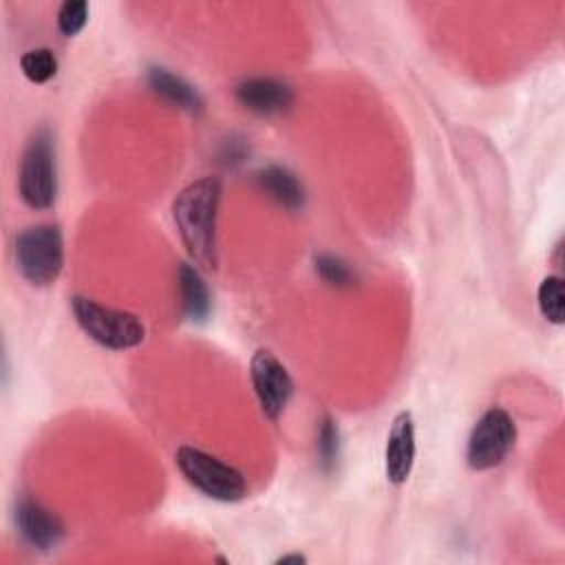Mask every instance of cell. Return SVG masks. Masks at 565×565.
Here are the masks:
<instances>
[{
    "mask_svg": "<svg viewBox=\"0 0 565 565\" xmlns=\"http://www.w3.org/2000/svg\"><path fill=\"white\" fill-rule=\"evenodd\" d=\"M179 294H181L183 313L194 322H203L210 313L212 302H210L207 285H205L196 265L181 263V267H179Z\"/></svg>",
    "mask_w": 565,
    "mask_h": 565,
    "instance_id": "13",
    "label": "cell"
},
{
    "mask_svg": "<svg viewBox=\"0 0 565 565\" xmlns=\"http://www.w3.org/2000/svg\"><path fill=\"white\" fill-rule=\"evenodd\" d=\"M278 565H285V563H307V558L302 556V554H285V556H280L278 561H276Z\"/></svg>",
    "mask_w": 565,
    "mask_h": 565,
    "instance_id": "19",
    "label": "cell"
},
{
    "mask_svg": "<svg viewBox=\"0 0 565 565\" xmlns=\"http://www.w3.org/2000/svg\"><path fill=\"white\" fill-rule=\"evenodd\" d=\"M249 377L263 415L278 419L294 397V380L285 364L269 349H258L249 360Z\"/></svg>",
    "mask_w": 565,
    "mask_h": 565,
    "instance_id": "7",
    "label": "cell"
},
{
    "mask_svg": "<svg viewBox=\"0 0 565 565\" xmlns=\"http://www.w3.org/2000/svg\"><path fill=\"white\" fill-rule=\"evenodd\" d=\"M22 75L33 84H44L57 73V57L51 49H31L20 57Z\"/></svg>",
    "mask_w": 565,
    "mask_h": 565,
    "instance_id": "16",
    "label": "cell"
},
{
    "mask_svg": "<svg viewBox=\"0 0 565 565\" xmlns=\"http://www.w3.org/2000/svg\"><path fill=\"white\" fill-rule=\"evenodd\" d=\"M516 441V424L508 411L494 406L486 411L472 426L466 448V461L472 470H490L499 466Z\"/></svg>",
    "mask_w": 565,
    "mask_h": 565,
    "instance_id": "6",
    "label": "cell"
},
{
    "mask_svg": "<svg viewBox=\"0 0 565 565\" xmlns=\"http://www.w3.org/2000/svg\"><path fill=\"white\" fill-rule=\"evenodd\" d=\"M15 525L20 536L35 550H51L62 541L64 527L60 523V519L46 510L44 505H40L38 501L22 497L15 505Z\"/></svg>",
    "mask_w": 565,
    "mask_h": 565,
    "instance_id": "9",
    "label": "cell"
},
{
    "mask_svg": "<svg viewBox=\"0 0 565 565\" xmlns=\"http://www.w3.org/2000/svg\"><path fill=\"white\" fill-rule=\"evenodd\" d=\"M18 190L24 205L31 210H49L57 196L55 137L42 126L24 146L18 172Z\"/></svg>",
    "mask_w": 565,
    "mask_h": 565,
    "instance_id": "3",
    "label": "cell"
},
{
    "mask_svg": "<svg viewBox=\"0 0 565 565\" xmlns=\"http://www.w3.org/2000/svg\"><path fill=\"white\" fill-rule=\"evenodd\" d=\"M316 450H318L320 468L324 472L335 470L338 459H340V428H338V422L333 417H329V415L320 422Z\"/></svg>",
    "mask_w": 565,
    "mask_h": 565,
    "instance_id": "15",
    "label": "cell"
},
{
    "mask_svg": "<svg viewBox=\"0 0 565 565\" xmlns=\"http://www.w3.org/2000/svg\"><path fill=\"white\" fill-rule=\"evenodd\" d=\"M223 183L218 177H203L185 185L172 201V218L181 243L199 269L214 271L218 265L216 218Z\"/></svg>",
    "mask_w": 565,
    "mask_h": 565,
    "instance_id": "1",
    "label": "cell"
},
{
    "mask_svg": "<svg viewBox=\"0 0 565 565\" xmlns=\"http://www.w3.org/2000/svg\"><path fill=\"white\" fill-rule=\"evenodd\" d=\"M15 267L33 287H49L64 267V238L57 223H40L18 234Z\"/></svg>",
    "mask_w": 565,
    "mask_h": 565,
    "instance_id": "4",
    "label": "cell"
},
{
    "mask_svg": "<svg viewBox=\"0 0 565 565\" xmlns=\"http://www.w3.org/2000/svg\"><path fill=\"white\" fill-rule=\"evenodd\" d=\"M88 22V2L84 0H66L57 11V29L62 35H77Z\"/></svg>",
    "mask_w": 565,
    "mask_h": 565,
    "instance_id": "18",
    "label": "cell"
},
{
    "mask_svg": "<svg viewBox=\"0 0 565 565\" xmlns=\"http://www.w3.org/2000/svg\"><path fill=\"white\" fill-rule=\"evenodd\" d=\"M148 84L150 88L163 97L168 104L188 110V113H201L203 110V99L199 90L188 84L183 77L170 73L163 66H150L148 68Z\"/></svg>",
    "mask_w": 565,
    "mask_h": 565,
    "instance_id": "11",
    "label": "cell"
},
{
    "mask_svg": "<svg viewBox=\"0 0 565 565\" xmlns=\"http://www.w3.org/2000/svg\"><path fill=\"white\" fill-rule=\"evenodd\" d=\"M539 309L543 313L545 320H550L552 324H561L563 322V313H565V291H563V278L561 276H547L541 280L539 285Z\"/></svg>",
    "mask_w": 565,
    "mask_h": 565,
    "instance_id": "14",
    "label": "cell"
},
{
    "mask_svg": "<svg viewBox=\"0 0 565 565\" xmlns=\"http://www.w3.org/2000/svg\"><path fill=\"white\" fill-rule=\"evenodd\" d=\"M177 468L199 492L214 501L234 503L247 494L243 472L194 446H181L174 455Z\"/></svg>",
    "mask_w": 565,
    "mask_h": 565,
    "instance_id": "5",
    "label": "cell"
},
{
    "mask_svg": "<svg viewBox=\"0 0 565 565\" xmlns=\"http://www.w3.org/2000/svg\"><path fill=\"white\" fill-rule=\"evenodd\" d=\"M415 463V424L408 411H402L393 417L391 430L384 448V470L386 479L395 486L404 483L411 477Z\"/></svg>",
    "mask_w": 565,
    "mask_h": 565,
    "instance_id": "8",
    "label": "cell"
},
{
    "mask_svg": "<svg viewBox=\"0 0 565 565\" xmlns=\"http://www.w3.org/2000/svg\"><path fill=\"white\" fill-rule=\"evenodd\" d=\"M236 99L256 115H278L291 106L294 93L274 77H249L236 86Z\"/></svg>",
    "mask_w": 565,
    "mask_h": 565,
    "instance_id": "10",
    "label": "cell"
},
{
    "mask_svg": "<svg viewBox=\"0 0 565 565\" xmlns=\"http://www.w3.org/2000/svg\"><path fill=\"white\" fill-rule=\"evenodd\" d=\"M71 309L79 329L104 349H132L146 338V327L141 318L130 311L113 309L84 296H73Z\"/></svg>",
    "mask_w": 565,
    "mask_h": 565,
    "instance_id": "2",
    "label": "cell"
},
{
    "mask_svg": "<svg viewBox=\"0 0 565 565\" xmlns=\"http://www.w3.org/2000/svg\"><path fill=\"white\" fill-rule=\"evenodd\" d=\"M256 183L271 201L287 210H298L305 203V190L300 181L282 166H267L258 170Z\"/></svg>",
    "mask_w": 565,
    "mask_h": 565,
    "instance_id": "12",
    "label": "cell"
},
{
    "mask_svg": "<svg viewBox=\"0 0 565 565\" xmlns=\"http://www.w3.org/2000/svg\"><path fill=\"white\" fill-rule=\"evenodd\" d=\"M316 271L327 285L338 287V289H349V287H353V280H355L353 269L342 258H338L333 254L316 256Z\"/></svg>",
    "mask_w": 565,
    "mask_h": 565,
    "instance_id": "17",
    "label": "cell"
}]
</instances>
